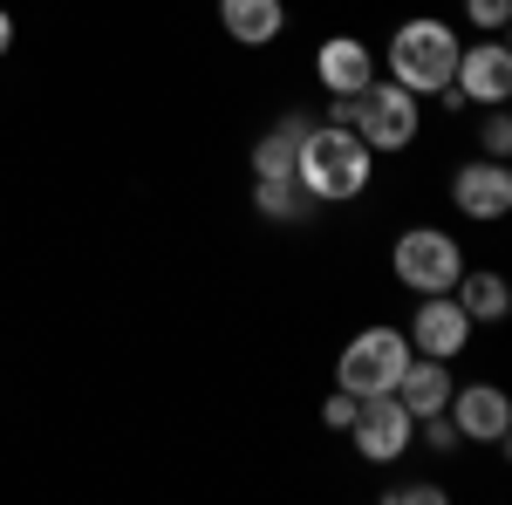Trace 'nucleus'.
I'll return each instance as SVG.
<instances>
[{"mask_svg": "<svg viewBox=\"0 0 512 505\" xmlns=\"http://www.w3.org/2000/svg\"><path fill=\"white\" fill-rule=\"evenodd\" d=\"M376 178V151L342 130V123H308L301 130V151H294V185L315 198V205H349L369 192Z\"/></svg>", "mask_w": 512, "mask_h": 505, "instance_id": "f257e3e1", "label": "nucleus"}, {"mask_svg": "<svg viewBox=\"0 0 512 505\" xmlns=\"http://www.w3.org/2000/svg\"><path fill=\"white\" fill-rule=\"evenodd\" d=\"M301 117H280L260 144H253V178H294V151H301Z\"/></svg>", "mask_w": 512, "mask_h": 505, "instance_id": "2eb2a0df", "label": "nucleus"}, {"mask_svg": "<svg viewBox=\"0 0 512 505\" xmlns=\"http://www.w3.org/2000/svg\"><path fill=\"white\" fill-rule=\"evenodd\" d=\"M451 389H458V383H451V362H437V355H410L390 396L410 410V417H437V410L451 403Z\"/></svg>", "mask_w": 512, "mask_h": 505, "instance_id": "f8f14e48", "label": "nucleus"}, {"mask_svg": "<svg viewBox=\"0 0 512 505\" xmlns=\"http://www.w3.org/2000/svg\"><path fill=\"white\" fill-rule=\"evenodd\" d=\"M349 130L369 151H410L417 130H424V96H410L403 82L376 76L369 89H355V123Z\"/></svg>", "mask_w": 512, "mask_h": 505, "instance_id": "20e7f679", "label": "nucleus"}, {"mask_svg": "<svg viewBox=\"0 0 512 505\" xmlns=\"http://www.w3.org/2000/svg\"><path fill=\"white\" fill-rule=\"evenodd\" d=\"M390 273L410 294H451V280L465 273V253H458V239L437 233V226H410L390 253Z\"/></svg>", "mask_w": 512, "mask_h": 505, "instance_id": "39448f33", "label": "nucleus"}, {"mask_svg": "<svg viewBox=\"0 0 512 505\" xmlns=\"http://www.w3.org/2000/svg\"><path fill=\"white\" fill-rule=\"evenodd\" d=\"M321 424H328V430H349L355 424V396H349V389H335V396L321 403Z\"/></svg>", "mask_w": 512, "mask_h": 505, "instance_id": "aec40b11", "label": "nucleus"}, {"mask_svg": "<svg viewBox=\"0 0 512 505\" xmlns=\"http://www.w3.org/2000/svg\"><path fill=\"white\" fill-rule=\"evenodd\" d=\"M451 89L478 103V110H499L512 96V48L499 35L492 41H472V48H458V69H451Z\"/></svg>", "mask_w": 512, "mask_h": 505, "instance_id": "0eeeda50", "label": "nucleus"}, {"mask_svg": "<svg viewBox=\"0 0 512 505\" xmlns=\"http://www.w3.org/2000/svg\"><path fill=\"white\" fill-rule=\"evenodd\" d=\"M444 417L458 424V437H465V444H506L512 403H506V389H499V383H465V389H451Z\"/></svg>", "mask_w": 512, "mask_h": 505, "instance_id": "1a4fd4ad", "label": "nucleus"}, {"mask_svg": "<svg viewBox=\"0 0 512 505\" xmlns=\"http://www.w3.org/2000/svg\"><path fill=\"white\" fill-rule=\"evenodd\" d=\"M219 28L239 41V48H267L287 28V7L280 0H219Z\"/></svg>", "mask_w": 512, "mask_h": 505, "instance_id": "ddd939ff", "label": "nucleus"}, {"mask_svg": "<svg viewBox=\"0 0 512 505\" xmlns=\"http://www.w3.org/2000/svg\"><path fill=\"white\" fill-rule=\"evenodd\" d=\"M451 205L465 219H506L512 212V171L506 157H472L458 178H451Z\"/></svg>", "mask_w": 512, "mask_h": 505, "instance_id": "9d476101", "label": "nucleus"}, {"mask_svg": "<svg viewBox=\"0 0 512 505\" xmlns=\"http://www.w3.org/2000/svg\"><path fill=\"white\" fill-rule=\"evenodd\" d=\"M417 430H424V444H431V451H451V444H465V437H458V424H451L444 410H437V417H417Z\"/></svg>", "mask_w": 512, "mask_h": 505, "instance_id": "6ab92c4d", "label": "nucleus"}, {"mask_svg": "<svg viewBox=\"0 0 512 505\" xmlns=\"http://www.w3.org/2000/svg\"><path fill=\"white\" fill-rule=\"evenodd\" d=\"M7 48H14V14L0 7V55H7Z\"/></svg>", "mask_w": 512, "mask_h": 505, "instance_id": "4be33fe9", "label": "nucleus"}, {"mask_svg": "<svg viewBox=\"0 0 512 505\" xmlns=\"http://www.w3.org/2000/svg\"><path fill=\"white\" fill-rule=\"evenodd\" d=\"M451 294H458V308H465V321H506L512 314V287H506V273H492V267H465L458 280H451Z\"/></svg>", "mask_w": 512, "mask_h": 505, "instance_id": "4468645a", "label": "nucleus"}, {"mask_svg": "<svg viewBox=\"0 0 512 505\" xmlns=\"http://www.w3.org/2000/svg\"><path fill=\"white\" fill-rule=\"evenodd\" d=\"M410 349L417 355H437V362H451V355L472 349V321L458 308V294H417V314H410Z\"/></svg>", "mask_w": 512, "mask_h": 505, "instance_id": "6e6552de", "label": "nucleus"}, {"mask_svg": "<svg viewBox=\"0 0 512 505\" xmlns=\"http://www.w3.org/2000/svg\"><path fill=\"white\" fill-rule=\"evenodd\" d=\"M308 205H315V198L301 192L294 178H253V212H260V219H274V226H287V219H301Z\"/></svg>", "mask_w": 512, "mask_h": 505, "instance_id": "dca6fc26", "label": "nucleus"}, {"mask_svg": "<svg viewBox=\"0 0 512 505\" xmlns=\"http://www.w3.org/2000/svg\"><path fill=\"white\" fill-rule=\"evenodd\" d=\"M458 28L451 21H431V14H417V21H403L390 35V82H403L410 96H437L451 69H458Z\"/></svg>", "mask_w": 512, "mask_h": 505, "instance_id": "f03ea898", "label": "nucleus"}, {"mask_svg": "<svg viewBox=\"0 0 512 505\" xmlns=\"http://www.w3.org/2000/svg\"><path fill=\"white\" fill-rule=\"evenodd\" d=\"M478 144H485V157H506V151H512V117H506V103L478 123Z\"/></svg>", "mask_w": 512, "mask_h": 505, "instance_id": "f3484780", "label": "nucleus"}, {"mask_svg": "<svg viewBox=\"0 0 512 505\" xmlns=\"http://www.w3.org/2000/svg\"><path fill=\"white\" fill-rule=\"evenodd\" d=\"M349 437H355V458H362V465H396V458L410 451V437H417V417H410L396 396H362Z\"/></svg>", "mask_w": 512, "mask_h": 505, "instance_id": "423d86ee", "label": "nucleus"}, {"mask_svg": "<svg viewBox=\"0 0 512 505\" xmlns=\"http://www.w3.org/2000/svg\"><path fill=\"white\" fill-rule=\"evenodd\" d=\"M396 505H444V485H396Z\"/></svg>", "mask_w": 512, "mask_h": 505, "instance_id": "412c9836", "label": "nucleus"}, {"mask_svg": "<svg viewBox=\"0 0 512 505\" xmlns=\"http://www.w3.org/2000/svg\"><path fill=\"white\" fill-rule=\"evenodd\" d=\"M315 76H321L328 96H355V89L376 82V55H369V41H362V35H328L315 48Z\"/></svg>", "mask_w": 512, "mask_h": 505, "instance_id": "9b49d317", "label": "nucleus"}, {"mask_svg": "<svg viewBox=\"0 0 512 505\" xmlns=\"http://www.w3.org/2000/svg\"><path fill=\"white\" fill-rule=\"evenodd\" d=\"M410 355H417L410 335L390 328V321H376V328H362L349 349H342V362H335V389H349L355 403H362V396H390Z\"/></svg>", "mask_w": 512, "mask_h": 505, "instance_id": "7ed1b4c3", "label": "nucleus"}, {"mask_svg": "<svg viewBox=\"0 0 512 505\" xmlns=\"http://www.w3.org/2000/svg\"><path fill=\"white\" fill-rule=\"evenodd\" d=\"M465 21L485 28V35H499V28L512 21V0H465Z\"/></svg>", "mask_w": 512, "mask_h": 505, "instance_id": "a211bd4d", "label": "nucleus"}]
</instances>
